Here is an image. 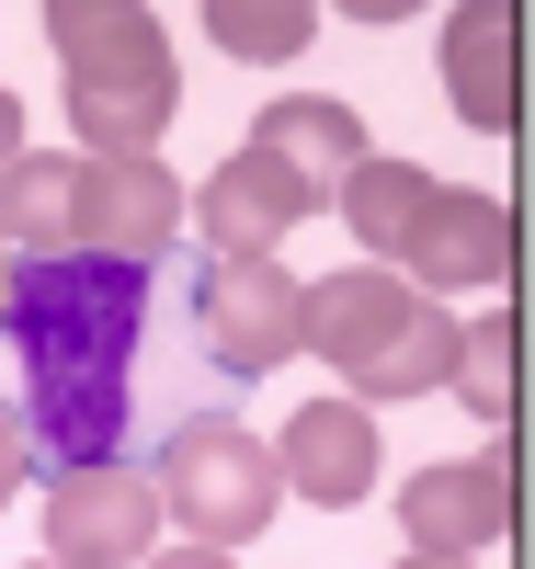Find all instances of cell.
Returning a JSON list of instances; mask_svg holds the SVG:
<instances>
[{
    "mask_svg": "<svg viewBox=\"0 0 535 569\" xmlns=\"http://www.w3.org/2000/svg\"><path fill=\"white\" fill-rule=\"evenodd\" d=\"M251 149L285 160V171H297L308 194L330 206V182L365 160V114H354V103H330V91H285L274 114H251Z\"/></svg>",
    "mask_w": 535,
    "mask_h": 569,
    "instance_id": "obj_14",
    "label": "cell"
},
{
    "mask_svg": "<svg viewBox=\"0 0 535 569\" xmlns=\"http://www.w3.org/2000/svg\"><path fill=\"white\" fill-rule=\"evenodd\" d=\"M0 319H12V251H0Z\"/></svg>",
    "mask_w": 535,
    "mask_h": 569,
    "instance_id": "obj_21",
    "label": "cell"
},
{
    "mask_svg": "<svg viewBox=\"0 0 535 569\" xmlns=\"http://www.w3.org/2000/svg\"><path fill=\"white\" fill-rule=\"evenodd\" d=\"M445 91H456V114L478 137L524 126V23L502 12V0H467V12L445 23Z\"/></svg>",
    "mask_w": 535,
    "mask_h": 569,
    "instance_id": "obj_12",
    "label": "cell"
},
{
    "mask_svg": "<svg viewBox=\"0 0 535 569\" xmlns=\"http://www.w3.org/2000/svg\"><path fill=\"white\" fill-rule=\"evenodd\" d=\"M194 353L217 376H274L297 353V273L285 262H206L194 273Z\"/></svg>",
    "mask_w": 535,
    "mask_h": 569,
    "instance_id": "obj_6",
    "label": "cell"
},
{
    "mask_svg": "<svg viewBox=\"0 0 535 569\" xmlns=\"http://www.w3.org/2000/svg\"><path fill=\"white\" fill-rule=\"evenodd\" d=\"M387 273L422 284L433 308H445V297H491V284L513 273V206L502 194H467V182H433V206L410 217V240H399Z\"/></svg>",
    "mask_w": 535,
    "mask_h": 569,
    "instance_id": "obj_7",
    "label": "cell"
},
{
    "mask_svg": "<svg viewBox=\"0 0 535 569\" xmlns=\"http://www.w3.org/2000/svg\"><path fill=\"white\" fill-rule=\"evenodd\" d=\"M171 240H182V182H171L160 149H137V160H80V251H91V262H137V273H149Z\"/></svg>",
    "mask_w": 535,
    "mask_h": 569,
    "instance_id": "obj_9",
    "label": "cell"
},
{
    "mask_svg": "<svg viewBox=\"0 0 535 569\" xmlns=\"http://www.w3.org/2000/svg\"><path fill=\"white\" fill-rule=\"evenodd\" d=\"M182 217H194V240H206L217 262H274V251H285V228H308V217H319V194H308L285 160L228 149V160L182 194Z\"/></svg>",
    "mask_w": 535,
    "mask_h": 569,
    "instance_id": "obj_8",
    "label": "cell"
},
{
    "mask_svg": "<svg viewBox=\"0 0 535 569\" xmlns=\"http://www.w3.org/2000/svg\"><path fill=\"white\" fill-rule=\"evenodd\" d=\"M160 479L137 456H91V467H58L46 479V558L58 569H126L160 547Z\"/></svg>",
    "mask_w": 535,
    "mask_h": 569,
    "instance_id": "obj_5",
    "label": "cell"
},
{
    "mask_svg": "<svg viewBox=\"0 0 535 569\" xmlns=\"http://www.w3.org/2000/svg\"><path fill=\"white\" fill-rule=\"evenodd\" d=\"M399 569H467V558H399Z\"/></svg>",
    "mask_w": 535,
    "mask_h": 569,
    "instance_id": "obj_22",
    "label": "cell"
},
{
    "mask_svg": "<svg viewBox=\"0 0 535 569\" xmlns=\"http://www.w3.org/2000/svg\"><path fill=\"white\" fill-rule=\"evenodd\" d=\"M330 206H343V228L365 240V262H399V240H410V217L433 206V171L422 160H354L343 182H330Z\"/></svg>",
    "mask_w": 535,
    "mask_h": 569,
    "instance_id": "obj_15",
    "label": "cell"
},
{
    "mask_svg": "<svg viewBox=\"0 0 535 569\" xmlns=\"http://www.w3.org/2000/svg\"><path fill=\"white\" fill-rule=\"evenodd\" d=\"M206 34L228 46V58L274 69V58H297V46L319 34V12H308V0H206Z\"/></svg>",
    "mask_w": 535,
    "mask_h": 569,
    "instance_id": "obj_17",
    "label": "cell"
},
{
    "mask_svg": "<svg viewBox=\"0 0 535 569\" xmlns=\"http://www.w3.org/2000/svg\"><path fill=\"white\" fill-rule=\"evenodd\" d=\"M0 251L12 262L80 251V149H23L0 171Z\"/></svg>",
    "mask_w": 535,
    "mask_h": 569,
    "instance_id": "obj_13",
    "label": "cell"
},
{
    "mask_svg": "<svg viewBox=\"0 0 535 569\" xmlns=\"http://www.w3.org/2000/svg\"><path fill=\"white\" fill-rule=\"evenodd\" d=\"M46 46L69 69V126H80V160H137L182 103V69H171V23L137 12V0H58L46 12Z\"/></svg>",
    "mask_w": 535,
    "mask_h": 569,
    "instance_id": "obj_3",
    "label": "cell"
},
{
    "mask_svg": "<svg viewBox=\"0 0 535 569\" xmlns=\"http://www.w3.org/2000/svg\"><path fill=\"white\" fill-rule=\"evenodd\" d=\"M137 569H228V547H149Z\"/></svg>",
    "mask_w": 535,
    "mask_h": 569,
    "instance_id": "obj_19",
    "label": "cell"
},
{
    "mask_svg": "<svg viewBox=\"0 0 535 569\" xmlns=\"http://www.w3.org/2000/svg\"><path fill=\"white\" fill-rule=\"evenodd\" d=\"M274 479L297 501H319V512L376 501V410L365 399H308L285 421V445H274Z\"/></svg>",
    "mask_w": 535,
    "mask_h": 569,
    "instance_id": "obj_11",
    "label": "cell"
},
{
    "mask_svg": "<svg viewBox=\"0 0 535 569\" xmlns=\"http://www.w3.org/2000/svg\"><path fill=\"white\" fill-rule=\"evenodd\" d=\"M12 365H23V456L46 467H91V456H126V365H137V330H149V273L137 262H12Z\"/></svg>",
    "mask_w": 535,
    "mask_h": 569,
    "instance_id": "obj_1",
    "label": "cell"
},
{
    "mask_svg": "<svg viewBox=\"0 0 535 569\" xmlns=\"http://www.w3.org/2000/svg\"><path fill=\"white\" fill-rule=\"evenodd\" d=\"M46 569H58V558H46Z\"/></svg>",
    "mask_w": 535,
    "mask_h": 569,
    "instance_id": "obj_23",
    "label": "cell"
},
{
    "mask_svg": "<svg viewBox=\"0 0 535 569\" xmlns=\"http://www.w3.org/2000/svg\"><path fill=\"white\" fill-rule=\"evenodd\" d=\"M297 353L343 376V399H433L456 365V319L387 262H343V273L297 284Z\"/></svg>",
    "mask_w": 535,
    "mask_h": 569,
    "instance_id": "obj_2",
    "label": "cell"
},
{
    "mask_svg": "<svg viewBox=\"0 0 535 569\" xmlns=\"http://www.w3.org/2000/svg\"><path fill=\"white\" fill-rule=\"evenodd\" d=\"M23 467H34V456H23V421H12V410H0V501H12V490H23Z\"/></svg>",
    "mask_w": 535,
    "mask_h": 569,
    "instance_id": "obj_18",
    "label": "cell"
},
{
    "mask_svg": "<svg viewBox=\"0 0 535 569\" xmlns=\"http://www.w3.org/2000/svg\"><path fill=\"white\" fill-rule=\"evenodd\" d=\"M399 536L410 558H478L513 536V456H445L399 490Z\"/></svg>",
    "mask_w": 535,
    "mask_h": 569,
    "instance_id": "obj_10",
    "label": "cell"
},
{
    "mask_svg": "<svg viewBox=\"0 0 535 569\" xmlns=\"http://www.w3.org/2000/svg\"><path fill=\"white\" fill-rule=\"evenodd\" d=\"M12 160H23V91L0 80V171H12Z\"/></svg>",
    "mask_w": 535,
    "mask_h": 569,
    "instance_id": "obj_20",
    "label": "cell"
},
{
    "mask_svg": "<svg viewBox=\"0 0 535 569\" xmlns=\"http://www.w3.org/2000/svg\"><path fill=\"white\" fill-rule=\"evenodd\" d=\"M149 479H160V512H182V547H251L285 501L274 445L239 433V421H182Z\"/></svg>",
    "mask_w": 535,
    "mask_h": 569,
    "instance_id": "obj_4",
    "label": "cell"
},
{
    "mask_svg": "<svg viewBox=\"0 0 535 569\" xmlns=\"http://www.w3.org/2000/svg\"><path fill=\"white\" fill-rule=\"evenodd\" d=\"M445 388H456L478 421H513V399H524V330H513V308H478V319L456 330Z\"/></svg>",
    "mask_w": 535,
    "mask_h": 569,
    "instance_id": "obj_16",
    "label": "cell"
}]
</instances>
